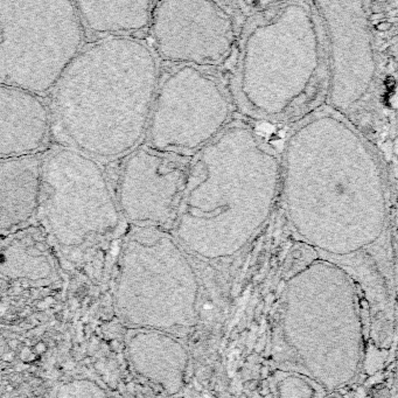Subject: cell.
Masks as SVG:
<instances>
[{
    "instance_id": "obj_8",
    "label": "cell",
    "mask_w": 398,
    "mask_h": 398,
    "mask_svg": "<svg viewBox=\"0 0 398 398\" xmlns=\"http://www.w3.org/2000/svg\"><path fill=\"white\" fill-rule=\"evenodd\" d=\"M233 107L217 77L203 68L174 66L162 75L145 143L193 158L231 123Z\"/></svg>"
},
{
    "instance_id": "obj_7",
    "label": "cell",
    "mask_w": 398,
    "mask_h": 398,
    "mask_svg": "<svg viewBox=\"0 0 398 398\" xmlns=\"http://www.w3.org/2000/svg\"><path fill=\"white\" fill-rule=\"evenodd\" d=\"M86 32L75 1L0 0V84L50 94Z\"/></svg>"
},
{
    "instance_id": "obj_14",
    "label": "cell",
    "mask_w": 398,
    "mask_h": 398,
    "mask_svg": "<svg viewBox=\"0 0 398 398\" xmlns=\"http://www.w3.org/2000/svg\"><path fill=\"white\" fill-rule=\"evenodd\" d=\"M84 28L95 37H135L149 31L154 1H75Z\"/></svg>"
},
{
    "instance_id": "obj_3",
    "label": "cell",
    "mask_w": 398,
    "mask_h": 398,
    "mask_svg": "<svg viewBox=\"0 0 398 398\" xmlns=\"http://www.w3.org/2000/svg\"><path fill=\"white\" fill-rule=\"evenodd\" d=\"M282 187V154L254 127L231 122L192 159L171 233L200 258H229L269 220Z\"/></svg>"
},
{
    "instance_id": "obj_1",
    "label": "cell",
    "mask_w": 398,
    "mask_h": 398,
    "mask_svg": "<svg viewBox=\"0 0 398 398\" xmlns=\"http://www.w3.org/2000/svg\"><path fill=\"white\" fill-rule=\"evenodd\" d=\"M289 131L280 187L289 226L316 257L350 275L363 301L370 345L387 350L395 334L396 271L377 152L344 112L328 104Z\"/></svg>"
},
{
    "instance_id": "obj_15",
    "label": "cell",
    "mask_w": 398,
    "mask_h": 398,
    "mask_svg": "<svg viewBox=\"0 0 398 398\" xmlns=\"http://www.w3.org/2000/svg\"><path fill=\"white\" fill-rule=\"evenodd\" d=\"M272 387L276 398H322L327 395L311 378L290 371L277 370Z\"/></svg>"
},
{
    "instance_id": "obj_4",
    "label": "cell",
    "mask_w": 398,
    "mask_h": 398,
    "mask_svg": "<svg viewBox=\"0 0 398 398\" xmlns=\"http://www.w3.org/2000/svg\"><path fill=\"white\" fill-rule=\"evenodd\" d=\"M329 82L327 33L315 2H277L251 15L234 71L244 115L292 125L327 104Z\"/></svg>"
},
{
    "instance_id": "obj_13",
    "label": "cell",
    "mask_w": 398,
    "mask_h": 398,
    "mask_svg": "<svg viewBox=\"0 0 398 398\" xmlns=\"http://www.w3.org/2000/svg\"><path fill=\"white\" fill-rule=\"evenodd\" d=\"M44 154L0 159V230L2 237L31 226L37 218Z\"/></svg>"
},
{
    "instance_id": "obj_12",
    "label": "cell",
    "mask_w": 398,
    "mask_h": 398,
    "mask_svg": "<svg viewBox=\"0 0 398 398\" xmlns=\"http://www.w3.org/2000/svg\"><path fill=\"white\" fill-rule=\"evenodd\" d=\"M50 129V104L41 96L0 84V159L41 153Z\"/></svg>"
},
{
    "instance_id": "obj_2",
    "label": "cell",
    "mask_w": 398,
    "mask_h": 398,
    "mask_svg": "<svg viewBox=\"0 0 398 398\" xmlns=\"http://www.w3.org/2000/svg\"><path fill=\"white\" fill-rule=\"evenodd\" d=\"M160 78L159 58L143 39L87 44L50 93L58 144L100 162L125 158L145 140Z\"/></svg>"
},
{
    "instance_id": "obj_10",
    "label": "cell",
    "mask_w": 398,
    "mask_h": 398,
    "mask_svg": "<svg viewBox=\"0 0 398 398\" xmlns=\"http://www.w3.org/2000/svg\"><path fill=\"white\" fill-rule=\"evenodd\" d=\"M192 159L143 143L119 168L116 199L127 226L171 230L187 185Z\"/></svg>"
},
{
    "instance_id": "obj_16",
    "label": "cell",
    "mask_w": 398,
    "mask_h": 398,
    "mask_svg": "<svg viewBox=\"0 0 398 398\" xmlns=\"http://www.w3.org/2000/svg\"><path fill=\"white\" fill-rule=\"evenodd\" d=\"M390 396L393 398H398V362L395 367L393 380L390 384Z\"/></svg>"
},
{
    "instance_id": "obj_11",
    "label": "cell",
    "mask_w": 398,
    "mask_h": 398,
    "mask_svg": "<svg viewBox=\"0 0 398 398\" xmlns=\"http://www.w3.org/2000/svg\"><path fill=\"white\" fill-rule=\"evenodd\" d=\"M315 5L328 40L327 104L345 113L367 96L376 73L367 11L360 1H315Z\"/></svg>"
},
{
    "instance_id": "obj_6",
    "label": "cell",
    "mask_w": 398,
    "mask_h": 398,
    "mask_svg": "<svg viewBox=\"0 0 398 398\" xmlns=\"http://www.w3.org/2000/svg\"><path fill=\"white\" fill-rule=\"evenodd\" d=\"M35 223L74 263L116 242L126 224L102 164L61 144L44 154Z\"/></svg>"
},
{
    "instance_id": "obj_5",
    "label": "cell",
    "mask_w": 398,
    "mask_h": 398,
    "mask_svg": "<svg viewBox=\"0 0 398 398\" xmlns=\"http://www.w3.org/2000/svg\"><path fill=\"white\" fill-rule=\"evenodd\" d=\"M368 345L363 301L347 271L315 257L290 276L272 333L277 369L304 375L329 394L356 380Z\"/></svg>"
},
{
    "instance_id": "obj_9",
    "label": "cell",
    "mask_w": 398,
    "mask_h": 398,
    "mask_svg": "<svg viewBox=\"0 0 398 398\" xmlns=\"http://www.w3.org/2000/svg\"><path fill=\"white\" fill-rule=\"evenodd\" d=\"M159 60L174 66L216 67L235 42L233 14L216 1H154L149 29Z\"/></svg>"
}]
</instances>
